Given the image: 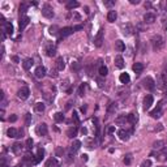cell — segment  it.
<instances>
[{
  "instance_id": "cell-1",
  "label": "cell",
  "mask_w": 167,
  "mask_h": 167,
  "mask_svg": "<svg viewBox=\"0 0 167 167\" xmlns=\"http://www.w3.org/2000/svg\"><path fill=\"white\" fill-rule=\"evenodd\" d=\"M152 44H153V50H154V51H159V50H162L163 46H165V39H163L161 35H155L152 39Z\"/></svg>"
},
{
  "instance_id": "cell-2",
  "label": "cell",
  "mask_w": 167,
  "mask_h": 167,
  "mask_svg": "<svg viewBox=\"0 0 167 167\" xmlns=\"http://www.w3.org/2000/svg\"><path fill=\"white\" fill-rule=\"evenodd\" d=\"M163 103H165V101H161L159 103H158L157 108H155V110H153L152 112H150L152 118H154V119H159L161 116L163 115Z\"/></svg>"
},
{
  "instance_id": "cell-3",
  "label": "cell",
  "mask_w": 167,
  "mask_h": 167,
  "mask_svg": "<svg viewBox=\"0 0 167 167\" xmlns=\"http://www.w3.org/2000/svg\"><path fill=\"white\" fill-rule=\"evenodd\" d=\"M22 135H24L22 131H18L16 128H8V131H7V136L12 138H21Z\"/></svg>"
},
{
  "instance_id": "cell-4",
  "label": "cell",
  "mask_w": 167,
  "mask_h": 167,
  "mask_svg": "<svg viewBox=\"0 0 167 167\" xmlns=\"http://www.w3.org/2000/svg\"><path fill=\"white\" fill-rule=\"evenodd\" d=\"M44 51H46L47 56L52 58V56H55V55H56V47H55V44H52L51 42H50V43L46 44V47H44Z\"/></svg>"
},
{
  "instance_id": "cell-5",
  "label": "cell",
  "mask_w": 167,
  "mask_h": 167,
  "mask_svg": "<svg viewBox=\"0 0 167 167\" xmlns=\"http://www.w3.org/2000/svg\"><path fill=\"white\" fill-rule=\"evenodd\" d=\"M142 85H144V88H146L147 90H154L155 89V81L153 79H150V77H146V79H144L142 80Z\"/></svg>"
},
{
  "instance_id": "cell-6",
  "label": "cell",
  "mask_w": 167,
  "mask_h": 167,
  "mask_svg": "<svg viewBox=\"0 0 167 167\" xmlns=\"http://www.w3.org/2000/svg\"><path fill=\"white\" fill-rule=\"evenodd\" d=\"M42 15H43L46 18H52L55 16V13H54L52 7H50V5H44V7L42 8Z\"/></svg>"
},
{
  "instance_id": "cell-7",
  "label": "cell",
  "mask_w": 167,
  "mask_h": 167,
  "mask_svg": "<svg viewBox=\"0 0 167 167\" xmlns=\"http://www.w3.org/2000/svg\"><path fill=\"white\" fill-rule=\"evenodd\" d=\"M24 162L26 163V165H29V166H32V165H35V163H38V162H37V157H34V155H33L30 152L25 154V157H24Z\"/></svg>"
},
{
  "instance_id": "cell-8",
  "label": "cell",
  "mask_w": 167,
  "mask_h": 167,
  "mask_svg": "<svg viewBox=\"0 0 167 167\" xmlns=\"http://www.w3.org/2000/svg\"><path fill=\"white\" fill-rule=\"evenodd\" d=\"M29 94H30V90L29 88H26V86H24V88H21L20 90L17 91V97L22 101H25V99L29 98Z\"/></svg>"
},
{
  "instance_id": "cell-9",
  "label": "cell",
  "mask_w": 167,
  "mask_h": 167,
  "mask_svg": "<svg viewBox=\"0 0 167 167\" xmlns=\"http://www.w3.org/2000/svg\"><path fill=\"white\" fill-rule=\"evenodd\" d=\"M35 132H37L39 136H46L47 132H48V129H47V124H46V123L38 124L37 128H35Z\"/></svg>"
},
{
  "instance_id": "cell-10",
  "label": "cell",
  "mask_w": 167,
  "mask_h": 167,
  "mask_svg": "<svg viewBox=\"0 0 167 167\" xmlns=\"http://www.w3.org/2000/svg\"><path fill=\"white\" fill-rule=\"evenodd\" d=\"M103 34H105L103 29H101L98 32V34L95 35V38H94V44H95L97 47H101L102 43H103Z\"/></svg>"
},
{
  "instance_id": "cell-11",
  "label": "cell",
  "mask_w": 167,
  "mask_h": 167,
  "mask_svg": "<svg viewBox=\"0 0 167 167\" xmlns=\"http://www.w3.org/2000/svg\"><path fill=\"white\" fill-rule=\"evenodd\" d=\"M34 76L37 77V79H43L44 76H46V68L44 67H42V65H39V67H37L35 68V71H34Z\"/></svg>"
},
{
  "instance_id": "cell-12",
  "label": "cell",
  "mask_w": 167,
  "mask_h": 167,
  "mask_svg": "<svg viewBox=\"0 0 167 167\" xmlns=\"http://www.w3.org/2000/svg\"><path fill=\"white\" fill-rule=\"evenodd\" d=\"M153 101H154V99H153V95L152 94H147V95L145 97V98H144V110H149L150 107H152V105H153Z\"/></svg>"
},
{
  "instance_id": "cell-13",
  "label": "cell",
  "mask_w": 167,
  "mask_h": 167,
  "mask_svg": "<svg viewBox=\"0 0 167 167\" xmlns=\"http://www.w3.org/2000/svg\"><path fill=\"white\" fill-rule=\"evenodd\" d=\"M118 135H119V138H120V140L127 141V140H129L131 132H129V131H125V129H120V131L118 132Z\"/></svg>"
},
{
  "instance_id": "cell-14",
  "label": "cell",
  "mask_w": 167,
  "mask_h": 167,
  "mask_svg": "<svg viewBox=\"0 0 167 167\" xmlns=\"http://www.w3.org/2000/svg\"><path fill=\"white\" fill-rule=\"evenodd\" d=\"M59 32H60V35H62V37H68V35H71L72 33H74V30H73V27L67 26V27H63V29H60Z\"/></svg>"
},
{
  "instance_id": "cell-15",
  "label": "cell",
  "mask_w": 167,
  "mask_h": 167,
  "mask_svg": "<svg viewBox=\"0 0 167 167\" xmlns=\"http://www.w3.org/2000/svg\"><path fill=\"white\" fill-rule=\"evenodd\" d=\"M144 21L146 22V24H153V22L155 21V15L152 12L149 13H145V16H144Z\"/></svg>"
},
{
  "instance_id": "cell-16",
  "label": "cell",
  "mask_w": 167,
  "mask_h": 167,
  "mask_svg": "<svg viewBox=\"0 0 167 167\" xmlns=\"http://www.w3.org/2000/svg\"><path fill=\"white\" fill-rule=\"evenodd\" d=\"M115 65H116V68H119V69H123L124 68V65H125V63H124V59H123V56H116L115 58Z\"/></svg>"
},
{
  "instance_id": "cell-17",
  "label": "cell",
  "mask_w": 167,
  "mask_h": 167,
  "mask_svg": "<svg viewBox=\"0 0 167 167\" xmlns=\"http://www.w3.org/2000/svg\"><path fill=\"white\" fill-rule=\"evenodd\" d=\"M132 69L135 71V73H137V74L142 73V71H144V64H142V63H135V64H133V67H132Z\"/></svg>"
},
{
  "instance_id": "cell-18",
  "label": "cell",
  "mask_w": 167,
  "mask_h": 167,
  "mask_svg": "<svg viewBox=\"0 0 167 167\" xmlns=\"http://www.w3.org/2000/svg\"><path fill=\"white\" fill-rule=\"evenodd\" d=\"M116 18H118V13H116V11H110V12L107 13V21L108 22H115Z\"/></svg>"
},
{
  "instance_id": "cell-19",
  "label": "cell",
  "mask_w": 167,
  "mask_h": 167,
  "mask_svg": "<svg viewBox=\"0 0 167 167\" xmlns=\"http://www.w3.org/2000/svg\"><path fill=\"white\" fill-rule=\"evenodd\" d=\"M115 123L118 125H123L125 123H128V115H121V116H118V118L115 119Z\"/></svg>"
},
{
  "instance_id": "cell-20",
  "label": "cell",
  "mask_w": 167,
  "mask_h": 167,
  "mask_svg": "<svg viewBox=\"0 0 167 167\" xmlns=\"http://www.w3.org/2000/svg\"><path fill=\"white\" fill-rule=\"evenodd\" d=\"M67 136L69 138H74L77 136V127H71L68 131H67Z\"/></svg>"
},
{
  "instance_id": "cell-21",
  "label": "cell",
  "mask_w": 167,
  "mask_h": 167,
  "mask_svg": "<svg viewBox=\"0 0 167 167\" xmlns=\"http://www.w3.org/2000/svg\"><path fill=\"white\" fill-rule=\"evenodd\" d=\"M27 24H29V17H27V16H21V18H20V30L25 29Z\"/></svg>"
},
{
  "instance_id": "cell-22",
  "label": "cell",
  "mask_w": 167,
  "mask_h": 167,
  "mask_svg": "<svg viewBox=\"0 0 167 167\" xmlns=\"http://www.w3.org/2000/svg\"><path fill=\"white\" fill-rule=\"evenodd\" d=\"M115 48L118 50L119 52H123L124 50H125V44H124V42L123 41H120V39H118L115 42Z\"/></svg>"
},
{
  "instance_id": "cell-23",
  "label": "cell",
  "mask_w": 167,
  "mask_h": 167,
  "mask_svg": "<svg viewBox=\"0 0 167 167\" xmlns=\"http://www.w3.org/2000/svg\"><path fill=\"white\" fill-rule=\"evenodd\" d=\"M33 64H34V62H33V59H25V60H24V63H22V67H24V69L29 71V69L33 67Z\"/></svg>"
},
{
  "instance_id": "cell-24",
  "label": "cell",
  "mask_w": 167,
  "mask_h": 167,
  "mask_svg": "<svg viewBox=\"0 0 167 167\" xmlns=\"http://www.w3.org/2000/svg\"><path fill=\"white\" fill-rule=\"evenodd\" d=\"M157 159L161 161V162H163V161L167 159V152L165 149L161 150V153H157Z\"/></svg>"
},
{
  "instance_id": "cell-25",
  "label": "cell",
  "mask_w": 167,
  "mask_h": 167,
  "mask_svg": "<svg viewBox=\"0 0 167 167\" xmlns=\"http://www.w3.org/2000/svg\"><path fill=\"white\" fill-rule=\"evenodd\" d=\"M80 147H81V142H80L79 140H74L73 144L71 145V152H72V153H76L77 150L80 149Z\"/></svg>"
},
{
  "instance_id": "cell-26",
  "label": "cell",
  "mask_w": 167,
  "mask_h": 167,
  "mask_svg": "<svg viewBox=\"0 0 167 167\" xmlns=\"http://www.w3.org/2000/svg\"><path fill=\"white\" fill-rule=\"evenodd\" d=\"M3 30H4L7 34L12 35V34H13V25L11 24V22H7V24L4 25V29H3Z\"/></svg>"
},
{
  "instance_id": "cell-27",
  "label": "cell",
  "mask_w": 167,
  "mask_h": 167,
  "mask_svg": "<svg viewBox=\"0 0 167 167\" xmlns=\"http://www.w3.org/2000/svg\"><path fill=\"white\" fill-rule=\"evenodd\" d=\"M137 120H138L137 114L132 112V114H129V115H128V121H129L131 124H136V123H137Z\"/></svg>"
},
{
  "instance_id": "cell-28",
  "label": "cell",
  "mask_w": 167,
  "mask_h": 167,
  "mask_svg": "<svg viewBox=\"0 0 167 167\" xmlns=\"http://www.w3.org/2000/svg\"><path fill=\"white\" fill-rule=\"evenodd\" d=\"M165 142H163V141H155L154 144H153V149L154 150H163L165 149Z\"/></svg>"
},
{
  "instance_id": "cell-29",
  "label": "cell",
  "mask_w": 167,
  "mask_h": 167,
  "mask_svg": "<svg viewBox=\"0 0 167 167\" xmlns=\"http://www.w3.org/2000/svg\"><path fill=\"white\" fill-rule=\"evenodd\" d=\"M77 7H80V3L76 1V0H71V1L67 3V8H68V9H74V8H77Z\"/></svg>"
},
{
  "instance_id": "cell-30",
  "label": "cell",
  "mask_w": 167,
  "mask_h": 167,
  "mask_svg": "<svg viewBox=\"0 0 167 167\" xmlns=\"http://www.w3.org/2000/svg\"><path fill=\"white\" fill-rule=\"evenodd\" d=\"M119 80H120L121 84H128L131 81V77H129V74L128 73H121L120 77H119Z\"/></svg>"
},
{
  "instance_id": "cell-31",
  "label": "cell",
  "mask_w": 167,
  "mask_h": 167,
  "mask_svg": "<svg viewBox=\"0 0 167 167\" xmlns=\"http://www.w3.org/2000/svg\"><path fill=\"white\" fill-rule=\"evenodd\" d=\"M98 72H99V76L101 77H106L107 76V73H108V68L106 65H101L99 67V69H98Z\"/></svg>"
},
{
  "instance_id": "cell-32",
  "label": "cell",
  "mask_w": 167,
  "mask_h": 167,
  "mask_svg": "<svg viewBox=\"0 0 167 167\" xmlns=\"http://www.w3.org/2000/svg\"><path fill=\"white\" fill-rule=\"evenodd\" d=\"M64 67H65V64H64L63 58H58V60H56V68H58V71H63Z\"/></svg>"
},
{
  "instance_id": "cell-33",
  "label": "cell",
  "mask_w": 167,
  "mask_h": 167,
  "mask_svg": "<svg viewBox=\"0 0 167 167\" xmlns=\"http://www.w3.org/2000/svg\"><path fill=\"white\" fill-rule=\"evenodd\" d=\"M54 119H55V121H58V123H62V121H64V114L63 112H56L54 115Z\"/></svg>"
},
{
  "instance_id": "cell-34",
  "label": "cell",
  "mask_w": 167,
  "mask_h": 167,
  "mask_svg": "<svg viewBox=\"0 0 167 167\" xmlns=\"http://www.w3.org/2000/svg\"><path fill=\"white\" fill-rule=\"evenodd\" d=\"M55 166H58V161L55 158H50L46 162V167H55Z\"/></svg>"
},
{
  "instance_id": "cell-35",
  "label": "cell",
  "mask_w": 167,
  "mask_h": 167,
  "mask_svg": "<svg viewBox=\"0 0 167 167\" xmlns=\"http://www.w3.org/2000/svg\"><path fill=\"white\" fill-rule=\"evenodd\" d=\"M43 155H44V150L42 149V147H39V149H38V154H37V162L38 163L43 159Z\"/></svg>"
},
{
  "instance_id": "cell-36",
  "label": "cell",
  "mask_w": 167,
  "mask_h": 167,
  "mask_svg": "<svg viewBox=\"0 0 167 167\" xmlns=\"http://www.w3.org/2000/svg\"><path fill=\"white\" fill-rule=\"evenodd\" d=\"M34 110L37 111V112H43L44 111V103H41V102L39 103H37L34 106Z\"/></svg>"
},
{
  "instance_id": "cell-37",
  "label": "cell",
  "mask_w": 167,
  "mask_h": 167,
  "mask_svg": "<svg viewBox=\"0 0 167 167\" xmlns=\"http://www.w3.org/2000/svg\"><path fill=\"white\" fill-rule=\"evenodd\" d=\"M124 163L127 166H129L131 163H132V154H125L124 157Z\"/></svg>"
},
{
  "instance_id": "cell-38",
  "label": "cell",
  "mask_w": 167,
  "mask_h": 167,
  "mask_svg": "<svg viewBox=\"0 0 167 167\" xmlns=\"http://www.w3.org/2000/svg\"><path fill=\"white\" fill-rule=\"evenodd\" d=\"M20 149H21V145H20V144H18V142H16L15 145L12 146V150H13V153H18V152H20Z\"/></svg>"
},
{
  "instance_id": "cell-39",
  "label": "cell",
  "mask_w": 167,
  "mask_h": 167,
  "mask_svg": "<svg viewBox=\"0 0 167 167\" xmlns=\"http://www.w3.org/2000/svg\"><path fill=\"white\" fill-rule=\"evenodd\" d=\"M140 167H152V161H150V159L144 161V162L141 163V166H140Z\"/></svg>"
},
{
  "instance_id": "cell-40",
  "label": "cell",
  "mask_w": 167,
  "mask_h": 167,
  "mask_svg": "<svg viewBox=\"0 0 167 167\" xmlns=\"http://www.w3.org/2000/svg\"><path fill=\"white\" fill-rule=\"evenodd\" d=\"M30 123H32V115H30V114H26V116H25V124L30 125Z\"/></svg>"
},
{
  "instance_id": "cell-41",
  "label": "cell",
  "mask_w": 167,
  "mask_h": 167,
  "mask_svg": "<svg viewBox=\"0 0 167 167\" xmlns=\"http://www.w3.org/2000/svg\"><path fill=\"white\" fill-rule=\"evenodd\" d=\"M32 147H33V140H32V138H27V140H26V149L32 150Z\"/></svg>"
},
{
  "instance_id": "cell-42",
  "label": "cell",
  "mask_w": 167,
  "mask_h": 167,
  "mask_svg": "<svg viewBox=\"0 0 167 167\" xmlns=\"http://www.w3.org/2000/svg\"><path fill=\"white\" fill-rule=\"evenodd\" d=\"M25 12H26V4H21L20 5V15L25 16Z\"/></svg>"
},
{
  "instance_id": "cell-43",
  "label": "cell",
  "mask_w": 167,
  "mask_h": 167,
  "mask_svg": "<svg viewBox=\"0 0 167 167\" xmlns=\"http://www.w3.org/2000/svg\"><path fill=\"white\" fill-rule=\"evenodd\" d=\"M115 110H116V105H115V103H111L110 108H108V112H107V115H111V114H112Z\"/></svg>"
},
{
  "instance_id": "cell-44",
  "label": "cell",
  "mask_w": 167,
  "mask_h": 167,
  "mask_svg": "<svg viewBox=\"0 0 167 167\" xmlns=\"http://www.w3.org/2000/svg\"><path fill=\"white\" fill-rule=\"evenodd\" d=\"M56 155L58 157H64V149L63 147H58L56 149Z\"/></svg>"
},
{
  "instance_id": "cell-45",
  "label": "cell",
  "mask_w": 167,
  "mask_h": 167,
  "mask_svg": "<svg viewBox=\"0 0 167 167\" xmlns=\"http://www.w3.org/2000/svg\"><path fill=\"white\" fill-rule=\"evenodd\" d=\"M72 119H73V120L76 121L77 124H80V119H79V115H77L76 111H73V115H72Z\"/></svg>"
},
{
  "instance_id": "cell-46",
  "label": "cell",
  "mask_w": 167,
  "mask_h": 167,
  "mask_svg": "<svg viewBox=\"0 0 167 167\" xmlns=\"http://www.w3.org/2000/svg\"><path fill=\"white\" fill-rule=\"evenodd\" d=\"M84 93H85V85H81L80 86V89H79V95H84Z\"/></svg>"
},
{
  "instance_id": "cell-47",
  "label": "cell",
  "mask_w": 167,
  "mask_h": 167,
  "mask_svg": "<svg viewBox=\"0 0 167 167\" xmlns=\"http://www.w3.org/2000/svg\"><path fill=\"white\" fill-rule=\"evenodd\" d=\"M68 82H69L68 80H65V81H64V84H62V89H63V90H67V88H68V85H69Z\"/></svg>"
},
{
  "instance_id": "cell-48",
  "label": "cell",
  "mask_w": 167,
  "mask_h": 167,
  "mask_svg": "<svg viewBox=\"0 0 167 167\" xmlns=\"http://www.w3.org/2000/svg\"><path fill=\"white\" fill-rule=\"evenodd\" d=\"M114 4H115V1H105V5H106V7H112Z\"/></svg>"
},
{
  "instance_id": "cell-49",
  "label": "cell",
  "mask_w": 167,
  "mask_h": 167,
  "mask_svg": "<svg viewBox=\"0 0 167 167\" xmlns=\"http://www.w3.org/2000/svg\"><path fill=\"white\" fill-rule=\"evenodd\" d=\"M16 120H17V116H16V115H12V116L9 118V121H12V123H15Z\"/></svg>"
},
{
  "instance_id": "cell-50",
  "label": "cell",
  "mask_w": 167,
  "mask_h": 167,
  "mask_svg": "<svg viewBox=\"0 0 167 167\" xmlns=\"http://www.w3.org/2000/svg\"><path fill=\"white\" fill-rule=\"evenodd\" d=\"M114 131H115V127H112V125H111V127H108V129H107V132L108 133H112Z\"/></svg>"
},
{
  "instance_id": "cell-51",
  "label": "cell",
  "mask_w": 167,
  "mask_h": 167,
  "mask_svg": "<svg viewBox=\"0 0 167 167\" xmlns=\"http://www.w3.org/2000/svg\"><path fill=\"white\" fill-rule=\"evenodd\" d=\"M131 4H140V0H129Z\"/></svg>"
},
{
  "instance_id": "cell-52",
  "label": "cell",
  "mask_w": 167,
  "mask_h": 167,
  "mask_svg": "<svg viewBox=\"0 0 167 167\" xmlns=\"http://www.w3.org/2000/svg\"><path fill=\"white\" fill-rule=\"evenodd\" d=\"M0 167H8V165L5 163V159H4V158L1 159V166H0Z\"/></svg>"
},
{
  "instance_id": "cell-53",
  "label": "cell",
  "mask_w": 167,
  "mask_h": 167,
  "mask_svg": "<svg viewBox=\"0 0 167 167\" xmlns=\"http://www.w3.org/2000/svg\"><path fill=\"white\" fill-rule=\"evenodd\" d=\"M81 132L84 133V135H86V133H88V131H86V128H82V129H81Z\"/></svg>"
},
{
  "instance_id": "cell-54",
  "label": "cell",
  "mask_w": 167,
  "mask_h": 167,
  "mask_svg": "<svg viewBox=\"0 0 167 167\" xmlns=\"http://www.w3.org/2000/svg\"><path fill=\"white\" fill-rule=\"evenodd\" d=\"M82 161H88V155H86V154L82 155Z\"/></svg>"
},
{
  "instance_id": "cell-55",
  "label": "cell",
  "mask_w": 167,
  "mask_h": 167,
  "mask_svg": "<svg viewBox=\"0 0 167 167\" xmlns=\"http://www.w3.org/2000/svg\"><path fill=\"white\" fill-rule=\"evenodd\" d=\"M13 60H15L16 63H18V58H17V56H15V58H13Z\"/></svg>"
},
{
  "instance_id": "cell-56",
  "label": "cell",
  "mask_w": 167,
  "mask_h": 167,
  "mask_svg": "<svg viewBox=\"0 0 167 167\" xmlns=\"http://www.w3.org/2000/svg\"><path fill=\"white\" fill-rule=\"evenodd\" d=\"M81 111H86V106H82V107H81Z\"/></svg>"
},
{
  "instance_id": "cell-57",
  "label": "cell",
  "mask_w": 167,
  "mask_h": 167,
  "mask_svg": "<svg viewBox=\"0 0 167 167\" xmlns=\"http://www.w3.org/2000/svg\"><path fill=\"white\" fill-rule=\"evenodd\" d=\"M159 167H166V166H159Z\"/></svg>"
}]
</instances>
